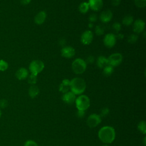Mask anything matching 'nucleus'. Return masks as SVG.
<instances>
[{"label": "nucleus", "instance_id": "f257e3e1", "mask_svg": "<svg viewBox=\"0 0 146 146\" xmlns=\"http://www.w3.org/2000/svg\"><path fill=\"white\" fill-rule=\"evenodd\" d=\"M98 137L100 141L104 143L110 144L112 143L116 137L115 129L109 125L102 127L98 132Z\"/></svg>", "mask_w": 146, "mask_h": 146}, {"label": "nucleus", "instance_id": "f03ea898", "mask_svg": "<svg viewBox=\"0 0 146 146\" xmlns=\"http://www.w3.org/2000/svg\"><path fill=\"white\" fill-rule=\"evenodd\" d=\"M86 88V83L81 78L76 77L70 80V89L75 95H81Z\"/></svg>", "mask_w": 146, "mask_h": 146}, {"label": "nucleus", "instance_id": "7ed1b4c3", "mask_svg": "<svg viewBox=\"0 0 146 146\" xmlns=\"http://www.w3.org/2000/svg\"><path fill=\"white\" fill-rule=\"evenodd\" d=\"M75 102L76 107L80 111H85L90 106V98L86 95H80L76 98Z\"/></svg>", "mask_w": 146, "mask_h": 146}, {"label": "nucleus", "instance_id": "20e7f679", "mask_svg": "<svg viewBox=\"0 0 146 146\" xmlns=\"http://www.w3.org/2000/svg\"><path fill=\"white\" fill-rule=\"evenodd\" d=\"M71 67L75 74H82L85 72L87 68V63L84 60L81 58H77L73 61Z\"/></svg>", "mask_w": 146, "mask_h": 146}, {"label": "nucleus", "instance_id": "39448f33", "mask_svg": "<svg viewBox=\"0 0 146 146\" xmlns=\"http://www.w3.org/2000/svg\"><path fill=\"white\" fill-rule=\"evenodd\" d=\"M44 68V63L40 60H32L29 67V71L31 74L38 75V74L41 72Z\"/></svg>", "mask_w": 146, "mask_h": 146}, {"label": "nucleus", "instance_id": "423d86ee", "mask_svg": "<svg viewBox=\"0 0 146 146\" xmlns=\"http://www.w3.org/2000/svg\"><path fill=\"white\" fill-rule=\"evenodd\" d=\"M107 59L108 64L112 66L113 67H115L119 66L121 63L123 57L120 53L116 52L110 55Z\"/></svg>", "mask_w": 146, "mask_h": 146}, {"label": "nucleus", "instance_id": "0eeeda50", "mask_svg": "<svg viewBox=\"0 0 146 146\" xmlns=\"http://www.w3.org/2000/svg\"><path fill=\"white\" fill-rule=\"evenodd\" d=\"M102 121L101 116L96 113L91 114L87 119V124L90 128H94L98 126Z\"/></svg>", "mask_w": 146, "mask_h": 146}, {"label": "nucleus", "instance_id": "6e6552de", "mask_svg": "<svg viewBox=\"0 0 146 146\" xmlns=\"http://www.w3.org/2000/svg\"><path fill=\"white\" fill-rule=\"evenodd\" d=\"M116 35L113 33L107 34L103 39V43L106 47L107 48L113 47L116 43Z\"/></svg>", "mask_w": 146, "mask_h": 146}, {"label": "nucleus", "instance_id": "1a4fd4ad", "mask_svg": "<svg viewBox=\"0 0 146 146\" xmlns=\"http://www.w3.org/2000/svg\"><path fill=\"white\" fill-rule=\"evenodd\" d=\"M94 39L93 33L91 30H86L81 35L80 42L84 45H88L92 42Z\"/></svg>", "mask_w": 146, "mask_h": 146}, {"label": "nucleus", "instance_id": "9d476101", "mask_svg": "<svg viewBox=\"0 0 146 146\" xmlns=\"http://www.w3.org/2000/svg\"><path fill=\"white\" fill-rule=\"evenodd\" d=\"M61 55L65 58H72L75 55V50L72 46H64L61 49Z\"/></svg>", "mask_w": 146, "mask_h": 146}, {"label": "nucleus", "instance_id": "9b49d317", "mask_svg": "<svg viewBox=\"0 0 146 146\" xmlns=\"http://www.w3.org/2000/svg\"><path fill=\"white\" fill-rule=\"evenodd\" d=\"M145 22L141 19L135 20L133 22V31L136 34H140L144 31L145 29Z\"/></svg>", "mask_w": 146, "mask_h": 146}, {"label": "nucleus", "instance_id": "f8f14e48", "mask_svg": "<svg viewBox=\"0 0 146 146\" xmlns=\"http://www.w3.org/2000/svg\"><path fill=\"white\" fill-rule=\"evenodd\" d=\"M90 9L95 11H98L102 9L103 6V0H88Z\"/></svg>", "mask_w": 146, "mask_h": 146}, {"label": "nucleus", "instance_id": "ddd939ff", "mask_svg": "<svg viewBox=\"0 0 146 146\" xmlns=\"http://www.w3.org/2000/svg\"><path fill=\"white\" fill-rule=\"evenodd\" d=\"M113 17V13L110 10H106L102 11L100 14V20L104 23H108Z\"/></svg>", "mask_w": 146, "mask_h": 146}, {"label": "nucleus", "instance_id": "4468645a", "mask_svg": "<svg viewBox=\"0 0 146 146\" xmlns=\"http://www.w3.org/2000/svg\"><path fill=\"white\" fill-rule=\"evenodd\" d=\"M76 98V95H75L71 91H68L63 94L62 97L63 101L68 104H71L74 103Z\"/></svg>", "mask_w": 146, "mask_h": 146}, {"label": "nucleus", "instance_id": "2eb2a0df", "mask_svg": "<svg viewBox=\"0 0 146 146\" xmlns=\"http://www.w3.org/2000/svg\"><path fill=\"white\" fill-rule=\"evenodd\" d=\"M47 14L44 11H39L34 17V22L38 25L43 24L46 21Z\"/></svg>", "mask_w": 146, "mask_h": 146}, {"label": "nucleus", "instance_id": "dca6fc26", "mask_svg": "<svg viewBox=\"0 0 146 146\" xmlns=\"http://www.w3.org/2000/svg\"><path fill=\"white\" fill-rule=\"evenodd\" d=\"M29 76V71L28 70L24 68L21 67L18 69L15 72V76L16 78L20 80H24L26 79Z\"/></svg>", "mask_w": 146, "mask_h": 146}, {"label": "nucleus", "instance_id": "f3484780", "mask_svg": "<svg viewBox=\"0 0 146 146\" xmlns=\"http://www.w3.org/2000/svg\"><path fill=\"white\" fill-rule=\"evenodd\" d=\"M70 84V80L69 79H64L59 85V91H60L63 94H64L69 91Z\"/></svg>", "mask_w": 146, "mask_h": 146}, {"label": "nucleus", "instance_id": "a211bd4d", "mask_svg": "<svg viewBox=\"0 0 146 146\" xmlns=\"http://www.w3.org/2000/svg\"><path fill=\"white\" fill-rule=\"evenodd\" d=\"M96 64L99 68H103L108 64V59L103 55L99 56L96 60Z\"/></svg>", "mask_w": 146, "mask_h": 146}, {"label": "nucleus", "instance_id": "6ab92c4d", "mask_svg": "<svg viewBox=\"0 0 146 146\" xmlns=\"http://www.w3.org/2000/svg\"><path fill=\"white\" fill-rule=\"evenodd\" d=\"M29 95L30 98H34L38 96L39 93V89L37 86L31 85L29 89Z\"/></svg>", "mask_w": 146, "mask_h": 146}, {"label": "nucleus", "instance_id": "aec40b11", "mask_svg": "<svg viewBox=\"0 0 146 146\" xmlns=\"http://www.w3.org/2000/svg\"><path fill=\"white\" fill-rule=\"evenodd\" d=\"M78 9H79V11H80V13L84 14H86L90 9V6H89L88 3L87 2H82L79 5Z\"/></svg>", "mask_w": 146, "mask_h": 146}, {"label": "nucleus", "instance_id": "412c9836", "mask_svg": "<svg viewBox=\"0 0 146 146\" xmlns=\"http://www.w3.org/2000/svg\"><path fill=\"white\" fill-rule=\"evenodd\" d=\"M133 22V17L131 15H125L122 19V24L125 26H131Z\"/></svg>", "mask_w": 146, "mask_h": 146}, {"label": "nucleus", "instance_id": "4be33fe9", "mask_svg": "<svg viewBox=\"0 0 146 146\" xmlns=\"http://www.w3.org/2000/svg\"><path fill=\"white\" fill-rule=\"evenodd\" d=\"M103 69V74L105 76H111L114 71V67L110 64L107 65Z\"/></svg>", "mask_w": 146, "mask_h": 146}, {"label": "nucleus", "instance_id": "5701e85b", "mask_svg": "<svg viewBox=\"0 0 146 146\" xmlns=\"http://www.w3.org/2000/svg\"><path fill=\"white\" fill-rule=\"evenodd\" d=\"M104 32H105V29L103 26L101 25H98L96 26L95 28V33L98 36L102 35L103 34H104Z\"/></svg>", "mask_w": 146, "mask_h": 146}, {"label": "nucleus", "instance_id": "b1692460", "mask_svg": "<svg viewBox=\"0 0 146 146\" xmlns=\"http://www.w3.org/2000/svg\"><path fill=\"white\" fill-rule=\"evenodd\" d=\"M138 38V35L136 34H130L127 38V42L130 44H134L137 41Z\"/></svg>", "mask_w": 146, "mask_h": 146}, {"label": "nucleus", "instance_id": "393cba45", "mask_svg": "<svg viewBox=\"0 0 146 146\" xmlns=\"http://www.w3.org/2000/svg\"><path fill=\"white\" fill-rule=\"evenodd\" d=\"M27 82L31 85H34L37 82V75L31 74L27 77Z\"/></svg>", "mask_w": 146, "mask_h": 146}, {"label": "nucleus", "instance_id": "a878e982", "mask_svg": "<svg viewBox=\"0 0 146 146\" xmlns=\"http://www.w3.org/2000/svg\"><path fill=\"white\" fill-rule=\"evenodd\" d=\"M138 129L143 134L146 133V124L145 121H141L137 125Z\"/></svg>", "mask_w": 146, "mask_h": 146}, {"label": "nucleus", "instance_id": "bb28decb", "mask_svg": "<svg viewBox=\"0 0 146 146\" xmlns=\"http://www.w3.org/2000/svg\"><path fill=\"white\" fill-rule=\"evenodd\" d=\"M9 67L8 63L3 59H0V71H5Z\"/></svg>", "mask_w": 146, "mask_h": 146}, {"label": "nucleus", "instance_id": "cd10ccee", "mask_svg": "<svg viewBox=\"0 0 146 146\" xmlns=\"http://www.w3.org/2000/svg\"><path fill=\"white\" fill-rule=\"evenodd\" d=\"M134 3L139 8H144L146 6V0H135Z\"/></svg>", "mask_w": 146, "mask_h": 146}, {"label": "nucleus", "instance_id": "c85d7f7f", "mask_svg": "<svg viewBox=\"0 0 146 146\" xmlns=\"http://www.w3.org/2000/svg\"><path fill=\"white\" fill-rule=\"evenodd\" d=\"M112 29L117 33H118L121 29V25L119 22H115L112 25Z\"/></svg>", "mask_w": 146, "mask_h": 146}, {"label": "nucleus", "instance_id": "c756f323", "mask_svg": "<svg viewBox=\"0 0 146 146\" xmlns=\"http://www.w3.org/2000/svg\"><path fill=\"white\" fill-rule=\"evenodd\" d=\"M24 146H38V145L35 141L32 140H28L25 141Z\"/></svg>", "mask_w": 146, "mask_h": 146}, {"label": "nucleus", "instance_id": "7c9ffc66", "mask_svg": "<svg viewBox=\"0 0 146 146\" xmlns=\"http://www.w3.org/2000/svg\"><path fill=\"white\" fill-rule=\"evenodd\" d=\"M95 60V59L94 56L89 55L86 58V59L85 60V62L87 64H92V63H94Z\"/></svg>", "mask_w": 146, "mask_h": 146}, {"label": "nucleus", "instance_id": "2f4dec72", "mask_svg": "<svg viewBox=\"0 0 146 146\" xmlns=\"http://www.w3.org/2000/svg\"><path fill=\"white\" fill-rule=\"evenodd\" d=\"M98 19V16L96 14H91V15H90L89 17H88V21H90V22L91 23H94Z\"/></svg>", "mask_w": 146, "mask_h": 146}, {"label": "nucleus", "instance_id": "473e14b6", "mask_svg": "<svg viewBox=\"0 0 146 146\" xmlns=\"http://www.w3.org/2000/svg\"><path fill=\"white\" fill-rule=\"evenodd\" d=\"M110 111H109V109L107 107H104L102 109L101 111H100V116L101 117H104V116H106L108 113H109Z\"/></svg>", "mask_w": 146, "mask_h": 146}, {"label": "nucleus", "instance_id": "72a5a7b5", "mask_svg": "<svg viewBox=\"0 0 146 146\" xmlns=\"http://www.w3.org/2000/svg\"><path fill=\"white\" fill-rule=\"evenodd\" d=\"M7 106V102L5 99H2L0 101V107L1 108H5Z\"/></svg>", "mask_w": 146, "mask_h": 146}, {"label": "nucleus", "instance_id": "f704fd0d", "mask_svg": "<svg viewBox=\"0 0 146 146\" xmlns=\"http://www.w3.org/2000/svg\"><path fill=\"white\" fill-rule=\"evenodd\" d=\"M111 4L113 6H117L120 4L121 0H111Z\"/></svg>", "mask_w": 146, "mask_h": 146}, {"label": "nucleus", "instance_id": "c9c22d12", "mask_svg": "<svg viewBox=\"0 0 146 146\" xmlns=\"http://www.w3.org/2000/svg\"><path fill=\"white\" fill-rule=\"evenodd\" d=\"M84 113H85V111L78 110V112H77V113H76V115H77V116H78V117L82 118V117H84Z\"/></svg>", "mask_w": 146, "mask_h": 146}, {"label": "nucleus", "instance_id": "e433bc0d", "mask_svg": "<svg viewBox=\"0 0 146 146\" xmlns=\"http://www.w3.org/2000/svg\"><path fill=\"white\" fill-rule=\"evenodd\" d=\"M66 43V40L64 38H61L60 39H59V44L60 46H62V47L64 46V45Z\"/></svg>", "mask_w": 146, "mask_h": 146}, {"label": "nucleus", "instance_id": "4c0bfd02", "mask_svg": "<svg viewBox=\"0 0 146 146\" xmlns=\"http://www.w3.org/2000/svg\"><path fill=\"white\" fill-rule=\"evenodd\" d=\"M31 0H21V3L22 5H27L31 2Z\"/></svg>", "mask_w": 146, "mask_h": 146}, {"label": "nucleus", "instance_id": "58836bf2", "mask_svg": "<svg viewBox=\"0 0 146 146\" xmlns=\"http://www.w3.org/2000/svg\"><path fill=\"white\" fill-rule=\"evenodd\" d=\"M116 39H122L124 38V35L121 34V33H117V34L116 35Z\"/></svg>", "mask_w": 146, "mask_h": 146}, {"label": "nucleus", "instance_id": "ea45409f", "mask_svg": "<svg viewBox=\"0 0 146 146\" xmlns=\"http://www.w3.org/2000/svg\"><path fill=\"white\" fill-rule=\"evenodd\" d=\"M88 27L89 28H92L93 27H94V23H91V22H90L89 23H88Z\"/></svg>", "mask_w": 146, "mask_h": 146}, {"label": "nucleus", "instance_id": "a19ab883", "mask_svg": "<svg viewBox=\"0 0 146 146\" xmlns=\"http://www.w3.org/2000/svg\"><path fill=\"white\" fill-rule=\"evenodd\" d=\"M1 116H2V111L0 110V119H1Z\"/></svg>", "mask_w": 146, "mask_h": 146}, {"label": "nucleus", "instance_id": "79ce46f5", "mask_svg": "<svg viewBox=\"0 0 146 146\" xmlns=\"http://www.w3.org/2000/svg\"><path fill=\"white\" fill-rule=\"evenodd\" d=\"M144 145H145V137H144Z\"/></svg>", "mask_w": 146, "mask_h": 146}, {"label": "nucleus", "instance_id": "37998d69", "mask_svg": "<svg viewBox=\"0 0 146 146\" xmlns=\"http://www.w3.org/2000/svg\"><path fill=\"white\" fill-rule=\"evenodd\" d=\"M103 146H109V145H103Z\"/></svg>", "mask_w": 146, "mask_h": 146}]
</instances>
